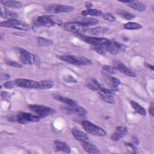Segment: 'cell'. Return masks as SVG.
I'll return each mask as SVG.
<instances>
[{
    "mask_svg": "<svg viewBox=\"0 0 154 154\" xmlns=\"http://www.w3.org/2000/svg\"><path fill=\"white\" fill-rule=\"evenodd\" d=\"M60 59L69 64L77 66H88L92 64V61L82 56L63 55L60 57Z\"/></svg>",
    "mask_w": 154,
    "mask_h": 154,
    "instance_id": "6da1fadb",
    "label": "cell"
},
{
    "mask_svg": "<svg viewBox=\"0 0 154 154\" xmlns=\"http://www.w3.org/2000/svg\"><path fill=\"white\" fill-rule=\"evenodd\" d=\"M28 108L41 119L54 114L55 112V110L54 108L42 105H28Z\"/></svg>",
    "mask_w": 154,
    "mask_h": 154,
    "instance_id": "7a4b0ae2",
    "label": "cell"
},
{
    "mask_svg": "<svg viewBox=\"0 0 154 154\" xmlns=\"http://www.w3.org/2000/svg\"><path fill=\"white\" fill-rule=\"evenodd\" d=\"M0 26L1 27L11 28L24 31H28L30 29V26L27 23L17 19L1 22L0 23Z\"/></svg>",
    "mask_w": 154,
    "mask_h": 154,
    "instance_id": "3957f363",
    "label": "cell"
},
{
    "mask_svg": "<svg viewBox=\"0 0 154 154\" xmlns=\"http://www.w3.org/2000/svg\"><path fill=\"white\" fill-rule=\"evenodd\" d=\"M81 125L84 129L91 135L103 137L106 134V132L102 128L88 120L82 121Z\"/></svg>",
    "mask_w": 154,
    "mask_h": 154,
    "instance_id": "277c9868",
    "label": "cell"
},
{
    "mask_svg": "<svg viewBox=\"0 0 154 154\" xmlns=\"http://www.w3.org/2000/svg\"><path fill=\"white\" fill-rule=\"evenodd\" d=\"M88 27L76 22H69L64 23V28L69 32L77 34L78 35H84L85 34Z\"/></svg>",
    "mask_w": 154,
    "mask_h": 154,
    "instance_id": "5b68a950",
    "label": "cell"
},
{
    "mask_svg": "<svg viewBox=\"0 0 154 154\" xmlns=\"http://www.w3.org/2000/svg\"><path fill=\"white\" fill-rule=\"evenodd\" d=\"M17 52L19 55V59L22 64L31 65L35 62V56L26 50L18 48H17Z\"/></svg>",
    "mask_w": 154,
    "mask_h": 154,
    "instance_id": "8992f818",
    "label": "cell"
},
{
    "mask_svg": "<svg viewBox=\"0 0 154 154\" xmlns=\"http://www.w3.org/2000/svg\"><path fill=\"white\" fill-rule=\"evenodd\" d=\"M105 47L106 51L112 55H116L120 51L123 52L126 49V45L110 40H108V42L105 44Z\"/></svg>",
    "mask_w": 154,
    "mask_h": 154,
    "instance_id": "52a82bcc",
    "label": "cell"
},
{
    "mask_svg": "<svg viewBox=\"0 0 154 154\" xmlns=\"http://www.w3.org/2000/svg\"><path fill=\"white\" fill-rule=\"evenodd\" d=\"M40 117L37 115H34L28 112H20L17 115V121L20 124H27L30 122H38Z\"/></svg>",
    "mask_w": 154,
    "mask_h": 154,
    "instance_id": "ba28073f",
    "label": "cell"
},
{
    "mask_svg": "<svg viewBox=\"0 0 154 154\" xmlns=\"http://www.w3.org/2000/svg\"><path fill=\"white\" fill-rule=\"evenodd\" d=\"M45 9L48 12L51 13H60L72 11L73 10V7L65 4H53L46 6Z\"/></svg>",
    "mask_w": 154,
    "mask_h": 154,
    "instance_id": "9c48e42d",
    "label": "cell"
},
{
    "mask_svg": "<svg viewBox=\"0 0 154 154\" xmlns=\"http://www.w3.org/2000/svg\"><path fill=\"white\" fill-rule=\"evenodd\" d=\"M79 37L81 40L92 46H105L108 41V39L106 38L86 36L84 35H79Z\"/></svg>",
    "mask_w": 154,
    "mask_h": 154,
    "instance_id": "30bf717a",
    "label": "cell"
},
{
    "mask_svg": "<svg viewBox=\"0 0 154 154\" xmlns=\"http://www.w3.org/2000/svg\"><path fill=\"white\" fill-rule=\"evenodd\" d=\"M14 82L15 85L22 88H37L38 87V81L32 79L17 78L15 80Z\"/></svg>",
    "mask_w": 154,
    "mask_h": 154,
    "instance_id": "8fae6325",
    "label": "cell"
},
{
    "mask_svg": "<svg viewBox=\"0 0 154 154\" xmlns=\"http://www.w3.org/2000/svg\"><path fill=\"white\" fill-rule=\"evenodd\" d=\"M99 91V95L100 97L102 99V100H103L105 102H107L108 103H114V91L113 90L100 87Z\"/></svg>",
    "mask_w": 154,
    "mask_h": 154,
    "instance_id": "7c38bea8",
    "label": "cell"
},
{
    "mask_svg": "<svg viewBox=\"0 0 154 154\" xmlns=\"http://www.w3.org/2000/svg\"><path fill=\"white\" fill-rule=\"evenodd\" d=\"M114 67L120 72L121 73L130 76V77H136L137 73L134 72L132 70L129 69L128 67H127L126 65L123 64L122 62L119 61H116L114 63Z\"/></svg>",
    "mask_w": 154,
    "mask_h": 154,
    "instance_id": "4fadbf2b",
    "label": "cell"
},
{
    "mask_svg": "<svg viewBox=\"0 0 154 154\" xmlns=\"http://www.w3.org/2000/svg\"><path fill=\"white\" fill-rule=\"evenodd\" d=\"M64 109L70 114H75L81 117L85 116L87 114V111L85 108L78 105L73 106H66L64 108Z\"/></svg>",
    "mask_w": 154,
    "mask_h": 154,
    "instance_id": "5bb4252c",
    "label": "cell"
},
{
    "mask_svg": "<svg viewBox=\"0 0 154 154\" xmlns=\"http://www.w3.org/2000/svg\"><path fill=\"white\" fill-rule=\"evenodd\" d=\"M37 22L39 25L51 27L55 25L52 15H42L37 17Z\"/></svg>",
    "mask_w": 154,
    "mask_h": 154,
    "instance_id": "9a60e30c",
    "label": "cell"
},
{
    "mask_svg": "<svg viewBox=\"0 0 154 154\" xmlns=\"http://www.w3.org/2000/svg\"><path fill=\"white\" fill-rule=\"evenodd\" d=\"M102 75L104 81L110 88L112 89H116L118 87L119 85L120 84V81L117 78L108 75L106 73H103Z\"/></svg>",
    "mask_w": 154,
    "mask_h": 154,
    "instance_id": "2e32d148",
    "label": "cell"
},
{
    "mask_svg": "<svg viewBox=\"0 0 154 154\" xmlns=\"http://www.w3.org/2000/svg\"><path fill=\"white\" fill-rule=\"evenodd\" d=\"M76 22L80 23L82 25L88 27L89 26H93L98 23L99 21L97 19L93 18V17H90L87 16H82V17H77L75 18V21Z\"/></svg>",
    "mask_w": 154,
    "mask_h": 154,
    "instance_id": "e0dca14e",
    "label": "cell"
},
{
    "mask_svg": "<svg viewBox=\"0 0 154 154\" xmlns=\"http://www.w3.org/2000/svg\"><path fill=\"white\" fill-rule=\"evenodd\" d=\"M123 3L128 4L129 6H130L133 9L139 11H144L146 10V5L140 1H120Z\"/></svg>",
    "mask_w": 154,
    "mask_h": 154,
    "instance_id": "ac0fdd59",
    "label": "cell"
},
{
    "mask_svg": "<svg viewBox=\"0 0 154 154\" xmlns=\"http://www.w3.org/2000/svg\"><path fill=\"white\" fill-rule=\"evenodd\" d=\"M128 132V129L123 126H118L116 128V130L112 134L111 138L113 141H119L123 137H124Z\"/></svg>",
    "mask_w": 154,
    "mask_h": 154,
    "instance_id": "d6986e66",
    "label": "cell"
},
{
    "mask_svg": "<svg viewBox=\"0 0 154 154\" xmlns=\"http://www.w3.org/2000/svg\"><path fill=\"white\" fill-rule=\"evenodd\" d=\"M72 134L73 137L78 141H79L81 142L88 141L89 138L87 134L78 128H73L72 129Z\"/></svg>",
    "mask_w": 154,
    "mask_h": 154,
    "instance_id": "ffe728a7",
    "label": "cell"
},
{
    "mask_svg": "<svg viewBox=\"0 0 154 154\" xmlns=\"http://www.w3.org/2000/svg\"><path fill=\"white\" fill-rule=\"evenodd\" d=\"M108 29L103 26H96L94 28H87L85 31V34H88L91 35H96L99 34H105L107 32Z\"/></svg>",
    "mask_w": 154,
    "mask_h": 154,
    "instance_id": "44dd1931",
    "label": "cell"
},
{
    "mask_svg": "<svg viewBox=\"0 0 154 154\" xmlns=\"http://www.w3.org/2000/svg\"><path fill=\"white\" fill-rule=\"evenodd\" d=\"M55 148L57 151H60L65 153H70L71 152L70 147L66 143L57 140L54 141Z\"/></svg>",
    "mask_w": 154,
    "mask_h": 154,
    "instance_id": "7402d4cb",
    "label": "cell"
},
{
    "mask_svg": "<svg viewBox=\"0 0 154 154\" xmlns=\"http://www.w3.org/2000/svg\"><path fill=\"white\" fill-rule=\"evenodd\" d=\"M82 146L85 151L88 153H100L101 152L99 149L93 144L90 143L88 141L82 142Z\"/></svg>",
    "mask_w": 154,
    "mask_h": 154,
    "instance_id": "603a6c76",
    "label": "cell"
},
{
    "mask_svg": "<svg viewBox=\"0 0 154 154\" xmlns=\"http://www.w3.org/2000/svg\"><path fill=\"white\" fill-rule=\"evenodd\" d=\"M85 85L87 88L92 90H99L100 88V85L97 80L94 78H89L85 81Z\"/></svg>",
    "mask_w": 154,
    "mask_h": 154,
    "instance_id": "cb8c5ba5",
    "label": "cell"
},
{
    "mask_svg": "<svg viewBox=\"0 0 154 154\" xmlns=\"http://www.w3.org/2000/svg\"><path fill=\"white\" fill-rule=\"evenodd\" d=\"M1 17L4 19H7L8 20H13V19H17L18 15L17 14L11 10H8L7 9H5L3 10L2 8L1 7Z\"/></svg>",
    "mask_w": 154,
    "mask_h": 154,
    "instance_id": "d4e9b609",
    "label": "cell"
},
{
    "mask_svg": "<svg viewBox=\"0 0 154 154\" xmlns=\"http://www.w3.org/2000/svg\"><path fill=\"white\" fill-rule=\"evenodd\" d=\"M54 86V82L51 79H44L38 82L37 89L47 90L52 88Z\"/></svg>",
    "mask_w": 154,
    "mask_h": 154,
    "instance_id": "484cf974",
    "label": "cell"
},
{
    "mask_svg": "<svg viewBox=\"0 0 154 154\" xmlns=\"http://www.w3.org/2000/svg\"><path fill=\"white\" fill-rule=\"evenodd\" d=\"M54 97L55 99H57L61 102H63L67 105L73 106V105H78V102L76 100L70 99V98H68V97H64V96H61V95H55L54 96Z\"/></svg>",
    "mask_w": 154,
    "mask_h": 154,
    "instance_id": "4316f807",
    "label": "cell"
},
{
    "mask_svg": "<svg viewBox=\"0 0 154 154\" xmlns=\"http://www.w3.org/2000/svg\"><path fill=\"white\" fill-rule=\"evenodd\" d=\"M1 4L10 8H20L22 7V3L17 1H1Z\"/></svg>",
    "mask_w": 154,
    "mask_h": 154,
    "instance_id": "83f0119b",
    "label": "cell"
},
{
    "mask_svg": "<svg viewBox=\"0 0 154 154\" xmlns=\"http://www.w3.org/2000/svg\"><path fill=\"white\" fill-rule=\"evenodd\" d=\"M103 12L101 10L97 9H88L81 11V14L83 16H100L103 15Z\"/></svg>",
    "mask_w": 154,
    "mask_h": 154,
    "instance_id": "f1b7e54d",
    "label": "cell"
},
{
    "mask_svg": "<svg viewBox=\"0 0 154 154\" xmlns=\"http://www.w3.org/2000/svg\"><path fill=\"white\" fill-rule=\"evenodd\" d=\"M130 103H131L132 107L135 111V112H137L138 114H139L141 116H146V111L144 109V108L141 106L137 102H136L135 101H133V100H131Z\"/></svg>",
    "mask_w": 154,
    "mask_h": 154,
    "instance_id": "f546056e",
    "label": "cell"
},
{
    "mask_svg": "<svg viewBox=\"0 0 154 154\" xmlns=\"http://www.w3.org/2000/svg\"><path fill=\"white\" fill-rule=\"evenodd\" d=\"M123 27L128 30H138L142 28V25L138 23L134 22H129L123 25Z\"/></svg>",
    "mask_w": 154,
    "mask_h": 154,
    "instance_id": "4dcf8cb0",
    "label": "cell"
},
{
    "mask_svg": "<svg viewBox=\"0 0 154 154\" xmlns=\"http://www.w3.org/2000/svg\"><path fill=\"white\" fill-rule=\"evenodd\" d=\"M37 43L38 45L40 46H50L54 43V42L50 39L42 37H37Z\"/></svg>",
    "mask_w": 154,
    "mask_h": 154,
    "instance_id": "1f68e13d",
    "label": "cell"
},
{
    "mask_svg": "<svg viewBox=\"0 0 154 154\" xmlns=\"http://www.w3.org/2000/svg\"><path fill=\"white\" fill-rule=\"evenodd\" d=\"M118 14L119 15H120L123 19L128 20H132L133 19H134L135 17V16L133 14L129 13L128 11H125L123 10H119L118 11Z\"/></svg>",
    "mask_w": 154,
    "mask_h": 154,
    "instance_id": "d6a6232c",
    "label": "cell"
},
{
    "mask_svg": "<svg viewBox=\"0 0 154 154\" xmlns=\"http://www.w3.org/2000/svg\"><path fill=\"white\" fill-rule=\"evenodd\" d=\"M91 49L100 55H105L107 52L105 46H92Z\"/></svg>",
    "mask_w": 154,
    "mask_h": 154,
    "instance_id": "836d02e7",
    "label": "cell"
},
{
    "mask_svg": "<svg viewBox=\"0 0 154 154\" xmlns=\"http://www.w3.org/2000/svg\"><path fill=\"white\" fill-rule=\"evenodd\" d=\"M102 70L105 72V73L109 74H114L116 72V69L114 67V66H111L109 65H103L102 66Z\"/></svg>",
    "mask_w": 154,
    "mask_h": 154,
    "instance_id": "e575fe53",
    "label": "cell"
},
{
    "mask_svg": "<svg viewBox=\"0 0 154 154\" xmlns=\"http://www.w3.org/2000/svg\"><path fill=\"white\" fill-rule=\"evenodd\" d=\"M102 16L105 20L109 22H114L116 20V17L112 14L109 13L103 14Z\"/></svg>",
    "mask_w": 154,
    "mask_h": 154,
    "instance_id": "d590c367",
    "label": "cell"
},
{
    "mask_svg": "<svg viewBox=\"0 0 154 154\" xmlns=\"http://www.w3.org/2000/svg\"><path fill=\"white\" fill-rule=\"evenodd\" d=\"M6 64L10 66L16 67V68H21L22 67V65L20 63H17V62H15V61H7Z\"/></svg>",
    "mask_w": 154,
    "mask_h": 154,
    "instance_id": "8d00e7d4",
    "label": "cell"
},
{
    "mask_svg": "<svg viewBox=\"0 0 154 154\" xmlns=\"http://www.w3.org/2000/svg\"><path fill=\"white\" fill-rule=\"evenodd\" d=\"M125 144L129 150H131L132 153H137V147L134 144H132L130 143H125Z\"/></svg>",
    "mask_w": 154,
    "mask_h": 154,
    "instance_id": "74e56055",
    "label": "cell"
},
{
    "mask_svg": "<svg viewBox=\"0 0 154 154\" xmlns=\"http://www.w3.org/2000/svg\"><path fill=\"white\" fill-rule=\"evenodd\" d=\"M15 82L13 81H7L4 83V86L8 89H11L14 87Z\"/></svg>",
    "mask_w": 154,
    "mask_h": 154,
    "instance_id": "f35d334b",
    "label": "cell"
},
{
    "mask_svg": "<svg viewBox=\"0 0 154 154\" xmlns=\"http://www.w3.org/2000/svg\"><path fill=\"white\" fill-rule=\"evenodd\" d=\"M149 114L151 115V116H153V114H154V109H153V103L152 102L150 105V107L149 108Z\"/></svg>",
    "mask_w": 154,
    "mask_h": 154,
    "instance_id": "ab89813d",
    "label": "cell"
},
{
    "mask_svg": "<svg viewBox=\"0 0 154 154\" xmlns=\"http://www.w3.org/2000/svg\"><path fill=\"white\" fill-rule=\"evenodd\" d=\"M84 5H85V7L87 8V10L91 9L92 8V7H93V4L91 2H85Z\"/></svg>",
    "mask_w": 154,
    "mask_h": 154,
    "instance_id": "60d3db41",
    "label": "cell"
},
{
    "mask_svg": "<svg viewBox=\"0 0 154 154\" xmlns=\"http://www.w3.org/2000/svg\"><path fill=\"white\" fill-rule=\"evenodd\" d=\"M144 66H146V67L148 68V69H150V70H152V71L153 70V65H151V64H149V63H145L144 64Z\"/></svg>",
    "mask_w": 154,
    "mask_h": 154,
    "instance_id": "b9f144b4",
    "label": "cell"
},
{
    "mask_svg": "<svg viewBox=\"0 0 154 154\" xmlns=\"http://www.w3.org/2000/svg\"><path fill=\"white\" fill-rule=\"evenodd\" d=\"M10 78V76L7 74H2L1 75V80L3 79H7Z\"/></svg>",
    "mask_w": 154,
    "mask_h": 154,
    "instance_id": "7bdbcfd3",
    "label": "cell"
}]
</instances>
